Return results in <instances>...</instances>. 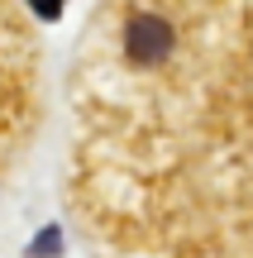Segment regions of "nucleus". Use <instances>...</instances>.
<instances>
[{"label": "nucleus", "instance_id": "1", "mask_svg": "<svg viewBox=\"0 0 253 258\" xmlns=\"http://www.w3.org/2000/svg\"><path fill=\"white\" fill-rule=\"evenodd\" d=\"M172 48H177V29H172L167 15L139 10V15L129 19V29H124V53H129V62L158 67L162 57H172Z\"/></svg>", "mask_w": 253, "mask_h": 258}, {"label": "nucleus", "instance_id": "2", "mask_svg": "<svg viewBox=\"0 0 253 258\" xmlns=\"http://www.w3.org/2000/svg\"><path fill=\"white\" fill-rule=\"evenodd\" d=\"M57 253H62V230H57V225H48V230L29 244V258H57Z\"/></svg>", "mask_w": 253, "mask_h": 258}, {"label": "nucleus", "instance_id": "3", "mask_svg": "<svg viewBox=\"0 0 253 258\" xmlns=\"http://www.w3.org/2000/svg\"><path fill=\"white\" fill-rule=\"evenodd\" d=\"M34 5V15H43V19H57L62 15V0H29Z\"/></svg>", "mask_w": 253, "mask_h": 258}]
</instances>
